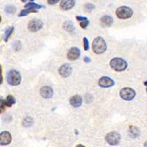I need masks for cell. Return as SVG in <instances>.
Segmentation results:
<instances>
[{"mask_svg":"<svg viewBox=\"0 0 147 147\" xmlns=\"http://www.w3.org/2000/svg\"><path fill=\"white\" fill-rule=\"evenodd\" d=\"M92 49L94 52L97 55L103 54L107 49V44L103 38L99 36L96 37L92 44Z\"/></svg>","mask_w":147,"mask_h":147,"instance_id":"obj_1","label":"cell"},{"mask_svg":"<svg viewBox=\"0 0 147 147\" xmlns=\"http://www.w3.org/2000/svg\"><path fill=\"white\" fill-rule=\"evenodd\" d=\"M110 68L115 71L121 72L124 71L127 68V63L124 59L119 58V57H115L110 60Z\"/></svg>","mask_w":147,"mask_h":147,"instance_id":"obj_2","label":"cell"},{"mask_svg":"<svg viewBox=\"0 0 147 147\" xmlns=\"http://www.w3.org/2000/svg\"><path fill=\"white\" fill-rule=\"evenodd\" d=\"M7 80L9 85L12 86H17L21 83L22 77L18 71L13 69V70H10L7 74Z\"/></svg>","mask_w":147,"mask_h":147,"instance_id":"obj_3","label":"cell"},{"mask_svg":"<svg viewBox=\"0 0 147 147\" xmlns=\"http://www.w3.org/2000/svg\"><path fill=\"white\" fill-rule=\"evenodd\" d=\"M115 14L120 19H127L132 16L133 11L129 7L127 6H121L117 8L115 11Z\"/></svg>","mask_w":147,"mask_h":147,"instance_id":"obj_4","label":"cell"},{"mask_svg":"<svg viewBox=\"0 0 147 147\" xmlns=\"http://www.w3.org/2000/svg\"><path fill=\"white\" fill-rule=\"evenodd\" d=\"M120 96L126 101H131L136 96V91L131 88H124L120 91Z\"/></svg>","mask_w":147,"mask_h":147,"instance_id":"obj_5","label":"cell"},{"mask_svg":"<svg viewBox=\"0 0 147 147\" xmlns=\"http://www.w3.org/2000/svg\"><path fill=\"white\" fill-rule=\"evenodd\" d=\"M105 140L108 144L111 146L118 145L121 140V136L116 132H111L107 134Z\"/></svg>","mask_w":147,"mask_h":147,"instance_id":"obj_6","label":"cell"},{"mask_svg":"<svg viewBox=\"0 0 147 147\" xmlns=\"http://www.w3.org/2000/svg\"><path fill=\"white\" fill-rule=\"evenodd\" d=\"M44 26V23L38 19H33L28 24V30L30 32H36L40 30Z\"/></svg>","mask_w":147,"mask_h":147,"instance_id":"obj_7","label":"cell"},{"mask_svg":"<svg viewBox=\"0 0 147 147\" xmlns=\"http://www.w3.org/2000/svg\"><path fill=\"white\" fill-rule=\"evenodd\" d=\"M60 75L63 77H68L72 73V67L70 64L65 63L60 67L58 70Z\"/></svg>","mask_w":147,"mask_h":147,"instance_id":"obj_8","label":"cell"},{"mask_svg":"<svg viewBox=\"0 0 147 147\" xmlns=\"http://www.w3.org/2000/svg\"><path fill=\"white\" fill-rule=\"evenodd\" d=\"M12 140L11 134L7 131H4V132L0 133V145L6 146L10 144Z\"/></svg>","mask_w":147,"mask_h":147,"instance_id":"obj_9","label":"cell"},{"mask_svg":"<svg viewBox=\"0 0 147 147\" xmlns=\"http://www.w3.org/2000/svg\"><path fill=\"white\" fill-rule=\"evenodd\" d=\"M80 50L77 47H72L67 53V58L69 60H76L80 57Z\"/></svg>","mask_w":147,"mask_h":147,"instance_id":"obj_10","label":"cell"},{"mask_svg":"<svg viewBox=\"0 0 147 147\" xmlns=\"http://www.w3.org/2000/svg\"><path fill=\"white\" fill-rule=\"evenodd\" d=\"M115 84L113 80L108 77H102L99 79V85L102 88H110L113 87Z\"/></svg>","mask_w":147,"mask_h":147,"instance_id":"obj_11","label":"cell"},{"mask_svg":"<svg viewBox=\"0 0 147 147\" xmlns=\"http://www.w3.org/2000/svg\"><path fill=\"white\" fill-rule=\"evenodd\" d=\"M40 94L42 98L44 99H50L53 96V89L49 86H44L40 90Z\"/></svg>","mask_w":147,"mask_h":147,"instance_id":"obj_12","label":"cell"},{"mask_svg":"<svg viewBox=\"0 0 147 147\" xmlns=\"http://www.w3.org/2000/svg\"><path fill=\"white\" fill-rule=\"evenodd\" d=\"M75 5V0H61L60 4V8L63 10H69Z\"/></svg>","mask_w":147,"mask_h":147,"instance_id":"obj_13","label":"cell"},{"mask_svg":"<svg viewBox=\"0 0 147 147\" xmlns=\"http://www.w3.org/2000/svg\"><path fill=\"white\" fill-rule=\"evenodd\" d=\"M71 105L73 106L74 107H80L82 104V99L80 96L75 95L72 96L70 99Z\"/></svg>","mask_w":147,"mask_h":147,"instance_id":"obj_14","label":"cell"},{"mask_svg":"<svg viewBox=\"0 0 147 147\" xmlns=\"http://www.w3.org/2000/svg\"><path fill=\"white\" fill-rule=\"evenodd\" d=\"M113 23V19L110 16L105 15L101 18V24L105 27H108L112 25Z\"/></svg>","mask_w":147,"mask_h":147,"instance_id":"obj_15","label":"cell"},{"mask_svg":"<svg viewBox=\"0 0 147 147\" xmlns=\"http://www.w3.org/2000/svg\"><path fill=\"white\" fill-rule=\"evenodd\" d=\"M38 10L35 8H32V7H29V8L24 9V10H22L21 13H19L18 16H26L29 15L30 13H37Z\"/></svg>","mask_w":147,"mask_h":147,"instance_id":"obj_16","label":"cell"},{"mask_svg":"<svg viewBox=\"0 0 147 147\" xmlns=\"http://www.w3.org/2000/svg\"><path fill=\"white\" fill-rule=\"evenodd\" d=\"M63 28L66 31H68V32H71L74 30V24L72 23V22H71V21H67V22H65L64 23Z\"/></svg>","mask_w":147,"mask_h":147,"instance_id":"obj_17","label":"cell"},{"mask_svg":"<svg viewBox=\"0 0 147 147\" xmlns=\"http://www.w3.org/2000/svg\"><path fill=\"white\" fill-rule=\"evenodd\" d=\"M14 31V27L11 26V27H9L7 30H5V38H4V40L5 42H7L9 38L10 37V35H12V33Z\"/></svg>","mask_w":147,"mask_h":147,"instance_id":"obj_18","label":"cell"},{"mask_svg":"<svg viewBox=\"0 0 147 147\" xmlns=\"http://www.w3.org/2000/svg\"><path fill=\"white\" fill-rule=\"evenodd\" d=\"M5 105L7 106V107H11L13 105L16 103V99L13 96L9 95L7 96V99L5 100Z\"/></svg>","mask_w":147,"mask_h":147,"instance_id":"obj_19","label":"cell"},{"mask_svg":"<svg viewBox=\"0 0 147 147\" xmlns=\"http://www.w3.org/2000/svg\"><path fill=\"white\" fill-rule=\"evenodd\" d=\"M32 124H33V120H32V118L30 117L25 118L22 122V125L25 127H30V126H32Z\"/></svg>","mask_w":147,"mask_h":147,"instance_id":"obj_20","label":"cell"},{"mask_svg":"<svg viewBox=\"0 0 147 147\" xmlns=\"http://www.w3.org/2000/svg\"><path fill=\"white\" fill-rule=\"evenodd\" d=\"M24 7L25 8H29V7H32V8H35L37 10H38V9H40L43 7V6L40 5H38V4L34 3V2H30V3H27L24 5Z\"/></svg>","mask_w":147,"mask_h":147,"instance_id":"obj_21","label":"cell"},{"mask_svg":"<svg viewBox=\"0 0 147 147\" xmlns=\"http://www.w3.org/2000/svg\"><path fill=\"white\" fill-rule=\"evenodd\" d=\"M16 7L13 5H8L7 7H5V12L8 14H13L15 13L16 12Z\"/></svg>","mask_w":147,"mask_h":147,"instance_id":"obj_22","label":"cell"},{"mask_svg":"<svg viewBox=\"0 0 147 147\" xmlns=\"http://www.w3.org/2000/svg\"><path fill=\"white\" fill-rule=\"evenodd\" d=\"M83 47L85 51H88L90 49V45H89V41L86 37L83 38Z\"/></svg>","mask_w":147,"mask_h":147,"instance_id":"obj_23","label":"cell"},{"mask_svg":"<svg viewBox=\"0 0 147 147\" xmlns=\"http://www.w3.org/2000/svg\"><path fill=\"white\" fill-rule=\"evenodd\" d=\"M130 134H132V135H131V136H132V138H134V134H135V136H136V137H137V136L139 135V130L137 128H136V127H131Z\"/></svg>","mask_w":147,"mask_h":147,"instance_id":"obj_24","label":"cell"},{"mask_svg":"<svg viewBox=\"0 0 147 147\" xmlns=\"http://www.w3.org/2000/svg\"><path fill=\"white\" fill-rule=\"evenodd\" d=\"M95 8V5L92 3H87L85 5V10L87 12H90Z\"/></svg>","mask_w":147,"mask_h":147,"instance_id":"obj_25","label":"cell"},{"mask_svg":"<svg viewBox=\"0 0 147 147\" xmlns=\"http://www.w3.org/2000/svg\"><path fill=\"white\" fill-rule=\"evenodd\" d=\"M5 102L4 99H0V113H2V112L5 111Z\"/></svg>","mask_w":147,"mask_h":147,"instance_id":"obj_26","label":"cell"},{"mask_svg":"<svg viewBox=\"0 0 147 147\" xmlns=\"http://www.w3.org/2000/svg\"><path fill=\"white\" fill-rule=\"evenodd\" d=\"M80 27H82V29H85L87 28L88 26L89 25V21L88 20H85V21H82V22H80Z\"/></svg>","mask_w":147,"mask_h":147,"instance_id":"obj_27","label":"cell"},{"mask_svg":"<svg viewBox=\"0 0 147 147\" xmlns=\"http://www.w3.org/2000/svg\"><path fill=\"white\" fill-rule=\"evenodd\" d=\"M14 49L16 51H19L21 49V43L20 41H16L13 44Z\"/></svg>","mask_w":147,"mask_h":147,"instance_id":"obj_28","label":"cell"},{"mask_svg":"<svg viewBox=\"0 0 147 147\" xmlns=\"http://www.w3.org/2000/svg\"><path fill=\"white\" fill-rule=\"evenodd\" d=\"M76 19L79 22H82V21H85V20H87L88 18L85 16H76Z\"/></svg>","mask_w":147,"mask_h":147,"instance_id":"obj_29","label":"cell"},{"mask_svg":"<svg viewBox=\"0 0 147 147\" xmlns=\"http://www.w3.org/2000/svg\"><path fill=\"white\" fill-rule=\"evenodd\" d=\"M3 82V77H2V69L0 65V85H2Z\"/></svg>","mask_w":147,"mask_h":147,"instance_id":"obj_30","label":"cell"},{"mask_svg":"<svg viewBox=\"0 0 147 147\" xmlns=\"http://www.w3.org/2000/svg\"><path fill=\"white\" fill-rule=\"evenodd\" d=\"M60 0H47V2L49 5H55V4H57V2H59Z\"/></svg>","mask_w":147,"mask_h":147,"instance_id":"obj_31","label":"cell"},{"mask_svg":"<svg viewBox=\"0 0 147 147\" xmlns=\"http://www.w3.org/2000/svg\"><path fill=\"white\" fill-rule=\"evenodd\" d=\"M84 62L87 63H89L90 62H91V59L89 57H88V56H85V57H84Z\"/></svg>","mask_w":147,"mask_h":147,"instance_id":"obj_32","label":"cell"},{"mask_svg":"<svg viewBox=\"0 0 147 147\" xmlns=\"http://www.w3.org/2000/svg\"><path fill=\"white\" fill-rule=\"evenodd\" d=\"M144 146H147V140L145 142V144H144Z\"/></svg>","mask_w":147,"mask_h":147,"instance_id":"obj_33","label":"cell"},{"mask_svg":"<svg viewBox=\"0 0 147 147\" xmlns=\"http://www.w3.org/2000/svg\"><path fill=\"white\" fill-rule=\"evenodd\" d=\"M144 85H146L147 87V81H146V82H144Z\"/></svg>","mask_w":147,"mask_h":147,"instance_id":"obj_34","label":"cell"},{"mask_svg":"<svg viewBox=\"0 0 147 147\" xmlns=\"http://www.w3.org/2000/svg\"><path fill=\"white\" fill-rule=\"evenodd\" d=\"M22 1L23 2H27V0H22Z\"/></svg>","mask_w":147,"mask_h":147,"instance_id":"obj_35","label":"cell"},{"mask_svg":"<svg viewBox=\"0 0 147 147\" xmlns=\"http://www.w3.org/2000/svg\"><path fill=\"white\" fill-rule=\"evenodd\" d=\"M1 21H2V18H1V16H0V22H1Z\"/></svg>","mask_w":147,"mask_h":147,"instance_id":"obj_36","label":"cell"},{"mask_svg":"<svg viewBox=\"0 0 147 147\" xmlns=\"http://www.w3.org/2000/svg\"><path fill=\"white\" fill-rule=\"evenodd\" d=\"M32 2H33L34 0H30V2H32Z\"/></svg>","mask_w":147,"mask_h":147,"instance_id":"obj_37","label":"cell"},{"mask_svg":"<svg viewBox=\"0 0 147 147\" xmlns=\"http://www.w3.org/2000/svg\"><path fill=\"white\" fill-rule=\"evenodd\" d=\"M146 92H147V88H146Z\"/></svg>","mask_w":147,"mask_h":147,"instance_id":"obj_38","label":"cell"}]
</instances>
